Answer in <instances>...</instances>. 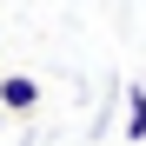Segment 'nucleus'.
<instances>
[{
	"label": "nucleus",
	"mask_w": 146,
	"mask_h": 146,
	"mask_svg": "<svg viewBox=\"0 0 146 146\" xmlns=\"http://www.w3.org/2000/svg\"><path fill=\"white\" fill-rule=\"evenodd\" d=\"M126 139H146V86H126Z\"/></svg>",
	"instance_id": "f03ea898"
},
{
	"label": "nucleus",
	"mask_w": 146,
	"mask_h": 146,
	"mask_svg": "<svg viewBox=\"0 0 146 146\" xmlns=\"http://www.w3.org/2000/svg\"><path fill=\"white\" fill-rule=\"evenodd\" d=\"M0 106L7 113H33L40 106V80L33 73H7V80H0Z\"/></svg>",
	"instance_id": "f257e3e1"
}]
</instances>
